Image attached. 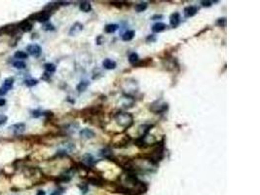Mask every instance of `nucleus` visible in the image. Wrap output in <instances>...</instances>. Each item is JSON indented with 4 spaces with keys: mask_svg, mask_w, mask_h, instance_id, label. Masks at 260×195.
<instances>
[{
    "mask_svg": "<svg viewBox=\"0 0 260 195\" xmlns=\"http://www.w3.org/2000/svg\"><path fill=\"white\" fill-rule=\"evenodd\" d=\"M82 162L86 165V167H91V166H93L96 163V160L94 159V157L91 154H86L82 158Z\"/></svg>",
    "mask_w": 260,
    "mask_h": 195,
    "instance_id": "9d476101",
    "label": "nucleus"
},
{
    "mask_svg": "<svg viewBox=\"0 0 260 195\" xmlns=\"http://www.w3.org/2000/svg\"><path fill=\"white\" fill-rule=\"evenodd\" d=\"M159 19H163V15H155L151 18L152 20H159Z\"/></svg>",
    "mask_w": 260,
    "mask_h": 195,
    "instance_id": "2f4dec72",
    "label": "nucleus"
},
{
    "mask_svg": "<svg viewBox=\"0 0 260 195\" xmlns=\"http://www.w3.org/2000/svg\"><path fill=\"white\" fill-rule=\"evenodd\" d=\"M118 28H119L118 24H107V26H105L104 31L106 33H113V32L116 31Z\"/></svg>",
    "mask_w": 260,
    "mask_h": 195,
    "instance_id": "dca6fc26",
    "label": "nucleus"
},
{
    "mask_svg": "<svg viewBox=\"0 0 260 195\" xmlns=\"http://www.w3.org/2000/svg\"><path fill=\"white\" fill-rule=\"evenodd\" d=\"M102 66H104L105 69H114L116 68V63L110 59H106L102 61Z\"/></svg>",
    "mask_w": 260,
    "mask_h": 195,
    "instance_id": "9b49d317",
    "label": "nucleus"
},
{
    "mask_svg": "<svg viewBox=\"0 0 260 195\" xmlns=\"http://www.w3.org/2000/svg\"><path fill=\"white\" fill-rule=\"evenodd\" d=\"M82 30H83V24H80V23H75L73 24V26L71 27V28H70L69 30V35H76L77 33H79Z\"/></svg>",
    "mask_w": 260,
    "mask_h": 195,
    "instance_id": "1a4fd4ad",
    "label": "nucleus"
},
{
    "mask_svg": "<svg viewBox=\"0 0 260 195\" xmlns=\"http://www.w3.org/2000/svg\"><path fill=\"white\" fill-rule=\"evenodd\" d=\"M216 24H217L219 27H225V26H226V19H225V18L218 19V20L216 22Z\"/></svg>",
    "mask_w": 260,
    "mask_h": 195,
    "instance_id": "bb28decb",
    "label": "nucleus"
},
{
    "mask_svg": "<svg viewBox=\"0 0 260 195\" xmlns=\"http://www.w3.org/2000/svg\"><path fill=\"white\" fill-rule=\"evenodd\" d=\"M79 187H80V189L82 190V191H83L84 194L88 191V186H87V185H79Z\"/></svg>",
    "mask_w": 260,
    "mask_h": 195,
    "instance_id": "7c9ffc66",
    "label": "nucleus"
},
{
    "mask_svg": "<svg viewBox=\"0 0 260 195\" xmlns=\"http://www.w3.org/2000/svg\"><path fill=\"white\" fill-rule=\"evenodd\" d=\"M10 129L14 132V134L16 135H19V134H22V133L26 129V125L23 123H18V124H15V125L11 126Z\"/></svg>",
    "mask_w": 260,
    "mask_h": 195,
    "instance_id": "0eeeda50",
    "label": "nucleus"
},
{
    "mask_svg": "<svg viewBox=\"0 0 260 195\" xmlns=\"http://www.w3.org/2000/svg\"><path fill=\"white\" fill-rule=\"evenodd\" d=\"M51 195H61V192L60 191V190H56V191L52 192Z\"/></svg>",
    "mask_w": 260,
    "mask_h": 195,
    "instance_id": "e433bc0d",
    "label": "nucleus"
},
{
    "mask_svg": "<svg viewBox=\"0 0 260 195\" xmlns=\"http://www.w3.org/2000/svg\"><path fill=\"white\" fill-rule=\"evenodd\" d=\"M7 93V91L4 89V88H0V97L1 96H4V95H5Z\"/></svg>",
    "mask_w": 260,
    "mask_h": 195,
    "instance_id": "72a5a7b5",
    "label": "nucleus"
},
{
    "mask_svg": "<svg viewBox=\"0 0 260 195\" xmlns=\"http://www.w3.org/2000/svg\"><path fill=\"white\" fill-rule=\"evenodd\" d=\"M13 84H14V79L13 78H7V79L4 81L2 88H4L6 91H9L13 88Z\"/></svg>",
    "mask_w": 260,
    "mask_h": 195,
    "instance_id": "f3484780",
    "label": "nucleus"
},
{
    "mask_svg": "<svg viewBox=\"0 0 260 195\" xmlns=\"http://www.w3.org/2000/svg\"><path fill=\"white\" fill-rule=\"evenodd\" d=\"M43 79L44 80H49L50 79V76H49V74H47V73H44V75H43Z\"/></svg>",
    "mask_w": 260,
    "mask_h": 195,
    "instance_id": "c9c22d12",
    "label": "nucleus"
},
{
    "mask_svg": "<svg viewBox=\"0 0 260 195\" xmlns=\"http://www.w3.org/2000/svg\"><path fill=\"white\" fill-rule=\"evenodd\" d=\"M129 61H130V63L132 64L135 65L139 61V57H138V55L137 53H132L130 55V57H129Z\"/></svg>",
    "mask_w": 260,
    "mask_h": 195,
    "instance_id": "aec40b11",
    "label": "nucleus"
},
{
    "mask_svg": "<svg viewBox=\"0 0 260 195\" xmlns=\"http://www.w3.org/2000/svg\"><path fill=\"white\" fill-rule=\"evenodd\" d=\"M41 115H43V113L41 112V111H39V110H34V111H32V116H33V117H35V118L40 117Z\"/></svg>",
    "mask_w": 260,
    "mask_h": 195,
    "instance_id": "c85d7f7f",
    "label": "nucleus"
},
{
    "mask_svg": "<svg viewBox=\"0 0 260 195\" xmlns=\"http://www.w3.org/2000/svg\"><path fill=\"white\" fill-rule=\"evenodd\" d=\"M88 85H89V82L87 81V80H85V81H81V82L79 83V84H78V86H77V90H78V92H83V91H85L87 87H88Z\"/></svg>",
    "mask_w": 260,
    "mask_h": 195,
    "instance_id": "412c9836",
    "label": "nucleus"
},
{
    "mask_svg": "<svg viewBox=\"0 0 260 195\" xmlns=\"http://www.w3.org/2000/svg\"><path fill=\"white\" fill-rule=\"evenodd\" d=\"M147 6H148V4L146 2H140V3H138V4L135 5V11H137V12L140 13V12L145 11L147 9Z\"/></svg>",
    "mask_w": 260,
    "mask_h": 195,
    "instance_id": "6ab92c4d",
    "label": "nucleus"
},
{
    "mask_svg": "<svg viewBox=\"0 0 260 195\" xmlns=\"http://www.w3.org/2000/svg\"><path fill=\"white\" fill-rule=\"evenodd\" d=\"M42 27H43V30H47V31H49V30H55V27H54L53 24H50V23H47L46 24H44V26H43Z\"/></svg>",
    "mask_w": 260,
    "mask_h": 195,
    "instance_id": "a878e982",
    "label": "nucleus"
},
{
    "mask_svg": "<svg viewBox=\"0 0 260 195\" xmlns=\"http://www.w3.org/2000/svg\"><path fill=\"white\" fill-rule=\"evenodd\" d=\"M15 58L16 59H20V60H24L27 59V54L23 51H17L15 53Z\"/></svg>",
    "mask_w": 260,
    "mask_h": 195,
    "instance_id": "5701e85b",
    "label": "nucleus"
},
{
    "mask_svg": "<svg viewBox=\"0 0 260 195\" xmlns=\"http://www.w3.org/2000/svg\"><path fill=\"white\" fill-rule=\"evenodd\" d=\"M146 40L148 41V42H149V41H151V42H153V41L156 40V38H155V36H154L153 34H152V35H149V36H148Z\"/></svg>",
    "mask_w": 260,
    "mask_h": 195,
    "instance_id": "473e14b6",
    "label": "nucleus"
},
{
    "mask_svg": "<svg viewBox=\"0 0 260 195\" xmlns=\"http://www.w3.org/2000/svg\"><path fill=\"white\" fill-rule=\"evenodd\" d=\"M44 68H45V69H46V71L49 72V73L55 72L56 69H57L56 65L54 64H44Z\"/></svg>",
    "mask_w": 260,
    "mask_h": 195,
    "instance_id": "4be33fe9",
    "label": "nucleus"
},
{
    "mask_svg": "<svg viewBox=\"0 0 260 195\" xmlns=\"http://www.w3.org/2000/svg\"><path fill=\"white\" fill-rule=\"evenodd\" d=\"M135 37V31L134 30H128L122 35V39L124 41H131Z\"/></svg>",
    "mask_w": 260,
    "mask_h": 195,
    "instance_id": "a211bd4d",
    "label": "nucleus"
},
{
    "mask_svg": "<svg viewBox=\"0 0 260 195\" xmlns=\"http://www.w3.org/2000/svg\"><path fill=\"white\" fill-rule=\"evenodd\" d=\"M18 28V24H9V26H6V27H3L2 28H0V32L1 33H8V34H13V33L17 30Z\"/></svg>",
    "mask_w": 260,
    "mask_h": 195,
    "instance_id": "39448f33",
    "label": "nucleus"
},
{
    "mask_svg": "<svg viewBox=\"0 0 260 195\" xmlns=\"http://www.w3.org/2000/svg\"><path fill=\"white\" fill-rule=\"evenodd\" d=\"M80 136L84 139H91L94 137V133L90 129H83L80 132Z\"/></svg>",
    "mask_w": 260,
    "mask_h": 195,
    "instance_id": "4468645a",
    "label": "nucleus"
},
{
    "mask_svg": "<svg viewBox=\"0 0 260 195\" xmlns=\"http://www.w3.org/2000/svg\"><path fill=\"white\" fill-rule=\"evenodd\" d=\"M212 1H202L201 2V4H202V6H204V7H210L212 5Z\"/></svg>",
    "mask_w": 260,
    "mask_h": 195,
    "instance_id": "c756f323",
    "label": "nucleus"
},
{
    "mask_svg": "<svg viewBox=\"0 0 260 195\" xmlns=\"http://www.w3.org/2000/svg\"><path fill=\"white\" fill-rule=\"evenodd\" d=\"M88 182H90V184H93V185H98V186H101L102 184H104V181H102L101 178H98V177L89 178Z\"/></svg>",
    "mask_w": 260,
    "mask_h": 195,
    "instance_id": "f8f14e48",
    "label": "nucleus"
},
{
    "mask_svg": "<svg viewBox=\"0 0 260 195\" xmlns=\"http://www.w3.org/2000/svg\"><path fill=\"white\" fill-rule=\"evenodd\" d=\"M6 105V99H0V106H3Z\"/></svg>",
    "mask_w": 260,
    "mask_h": 195,
    "instance_id": "f704fd0d",
    "label": "nucleus"
},
{
    "mask_svg": "<svg viewBox=\"0 0 260 195\" xmlns=\"http://www.w3.org/2000/svg\"><path fill=\"white\" fill-rule=\"evenodd\" d=\"M7 121V116L0 114V125H4Z\"/></svg>",
    "mask_w": 260,
    "mask_h": 195,
    "instance_id": "cd10ccee",
    "label": "nucleus"
},
{
    "mask_svg": "<svg viewBox=\"0 0 260 195\" xmlns=\"http://www.w3.org/2000/svg\"><path fill=\"white\" fill-rule=\"evenodd\" d=\"M51 14L49 13L47 11H41L38 12V13H35V14H32L29 19H31L32 20H36V22H39V23H45V22H48V20L50 19Z\"/></svg>",
    "mask_w": 260,
    "mask_h": 195,
    "instance_id": "f03ea898",
    "label": "nucleus"
},
{
    "mask_svg": "<svg viewBox=\"0 0 260 195\" xmlns=\"http://www.w3.org/2000/svg\"><path fill=\"white\" fill-rule=\"evenodd\" d=\"M32 27H33V24H31V22H30L29 20H24L20 22V23L18 24V27L20 28V30H23V32L30 31V30H32Z\"/></svg>",
    "mask_w": 260,
    "mask_h": 195,
    "instance_id": "20e7f679",
    "label": "nucleus"
},
{
    "mask_svg": "<svg viewBox=\"0 0 260 195\" xmlns=\"http://www.w3.org/2000/svg\"><path fill=\"white\" fill-rule=\"evenodd\" d=\"M167 28V26L163 23H157L152 27V31L153 32H162Z\"/></svg>",
    "mask_w": 260,
    "mask_h": 195,
    "instance_id": "ddd939ff",
    "label": "nucleus"
},
{
    "mask_svg": "<svg viewBox=\"0 0 260 195\" xmlns=\"http://www.w3.org/2000/svg\"><path fill=\"white\" fill-rule=\"evenodd\" d=\"M26 49L28 53L34 58H38L41 55V53H42V48H41L38 44H30V45H28Z\"/></svg>",
    "mask_w": 260,
    "mask_h": 195,
    "instance_id": "7ed1b4c3",
    "label": "nucleus"
},
{
    "mask_svg": "<svg viewBox=\"0 0 260 195\" xmlns=\"http://www.w3.org/2000/svg\"><path fill=\"white\" fill-rule=\"evenodd\" d=\"M13 65L15 66L16 68H18V69H23V68H26V64H24L23 61H15V63L13 64Z\"/></svg>",
    "mask_w": 260,
    "mask_h": 195,
    "instance_id": "b1692460",
    "label": "nucleus"
},
{
    "mask_svg": "<svg viewBox=\"0 0 260 195\" xmlns=\"http://www.w3.org/2000/svg\"><path fill=\"white\" fill-rule=\"evenodd\" d=\"M198 12V8L196 6H188L184 9V15L186 18H191V17L195 16Z\"/></svg>",
    "mask_w": 260,
    "mask_h": 195,
    "instance_id": "6e6552de",
    "label": "nucleus"
},
{
    "mask_svg": "<svg viewBox=\"0 0 260 195\" xmlns=\"http://www.w3.org/2000/svg\"><path fill=\"white\" fill-rule=\"evenodd\" d=\"M179 23H180V15H179V13L175 12V13L172 14L171 18H170V24H171L172 27H173V28L176 27L179 24Z\"/></svg>",
    "mask_w": 260,
    "mask_h": 195,
    "instance_id": "423d86ee",
    "label": "nucleus"
},
{
    "mask_svg": "<svg viewBox=\"0 0 260 195\" xmlns=\"http://www.w3.org/2000/svg\"><path fill=\"white\" fill-rule=\"evenodd\" d=\"M37 83H38V81H37L36 79H26V81H24V84L28 87H33L37 84Z\"/></svg>",
    "mask_w": 260,
    "mask_h": 195,
    "instance_id": "393cba45",
    "label": "nucleus"
},
{
    "mask_svg": "<svg viewBox=\"0 0 260 195\" xmlns=\"http://www.w3.org/2000/svg\"><path fill=\"white\" fill-rule=\"evenodd\" d=\"M80 10L85 12V13H89L92 10V5L89 1H82L80 3Z\"/></svg>",
    "mask_w": 260,
    "mask_h": 195,
    "instance_id": "2eb2a0df",
    "label": "nucleus"
},
{
    "mask_svg": "<svg viewBox=\"0 0 260 195\" xmlns=\"http://www.w3.org/2000/svg\"><path fill=\"white\" fill-rule=\"evenodd\" d=\"M114 119H115V121L117 122L118 125H120L121 127L125 128V129L130 128L134 123L133 115H132L131 113H128V112H118V113L115 114Z\"/></svg>",
    "mask_w": 260,
    "mask_h": 195,
    "instance_id": "f257e3e1",
    "label": "nucleus"
},
{
    "mask_svg": "<svg viewBox=\"0 0 260 195\" xmlns=\"http://www.w3.org/2000/svg\"><path fill=\"white\" fill-rule=\"evenodd\" d=\"M36 195H45V191H43V190H39Z\"/></svg>",
    "mask_w": 260,
    "mask_h": 195,
    "instance_id": "4c0bfd02",
    "label": "nucleus"
}]
</instances>
